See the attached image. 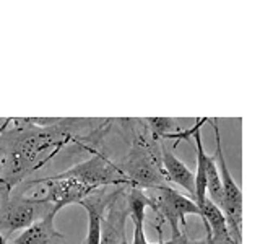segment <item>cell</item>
<instances>
[{"label": "cell", "mask_w": 260, "mask_h": 244, "mask_svg": "<svg viewBox=\"0 0 260 244\" xmlns=\"http://www.w3.org/2000/svg\"><path fill=\"white\" fill-rule=\"evenodd\" d=\"M117 168L125 176L130 187L137 189H158L166 186V177L161 166V153L158 143L148 142L145 135H134V146L128 157L119 163Z\"/></svg>", "instance_id": "cell-1"}, {"label": "cell", "mask_w": 260, "mask_h": 244, "mask_svg": "<svg viewBox=\"0 0 260 244\" xmlns=\"http://www.w3.org/2000/svg\"><path fill=\"white\" fill-rule=\"evenodd\" d=\"M211 126L215 130V140H216V168L219 173V181H221V191H223V215L226 218L230 234L234 241V244H241L242 241V192L239 186L236 184L234 177L231 174L230 168L226 165V158L221 146V135L216 124V119H210Z\"/></svg>", "instance_id": "cell-2"}, {"label": "cell", "mask_w": 260, "mask_h": 244, "mask_svg": "<svg viewBox=\"0 0 260 244\" xmlns=\"http://www.w3.org/2000/svg\"><path fill=\"white\" fill-rule=\"evenodd\" d=\"M55 177H69L75 179L77 182L83 184L86 189L96 191L100 187L117 186V187H130L125 176L117 168L116 163H112L101 153L94 155L88 161L78 163L70 169H65L62 173L55 174Z\"/></svg>", "instance_id": "cell-3"}, {"label": "cell", "mask_w": 260, "mask_h": 244, "mask_svg": "<svg viewBox=\"0 0 260 244\" xmlns=\"http://www.w3.org/2000/svg\"><path fill=\"white\" fill-rule=\"evenodd\" d=\"M153 202V210L161 215L171 226V239L179 238L184 231H181L179 223H182L185 228V217L197 215L202 218V211L193 199H189L182 195L179 191L171 189V187H158V189H150V194H146Z\"/></svg>", "instance_id": "cell-4"}, {"label": "cell", "mask_w": 260, "mask_h": 244, "mask_svg": "<svg viewBox=\"0 0 260 244\" xmlns=\"http://www.w3.org/2000/svg\"><path fill=\"white\" fill-rule=\"evenodd\" d=\"M49 203L36 199H13L7 200L0 207V236L7 239L12 233L18 230H26L35 222H38V215L43 218L47 211H51Z\"/></svg>", "instance_id": "cell-5"}, {"label": "cell", "mask_w": 260, "mask_h": 244, "mask_svg": "<svg viewBox=\"0 0 260 244\" xmlns=\"http://www.w3.org/2000/svg\"><path fill=\"white\" fill-rule=\"evenodd\" d=\"M32 184H46V194L43 197H38L41 202L49 203L54 214H57L65 205H72V203H78L88 197L91 191L86 189L83 184L77 182L75 179L69 177H46L38 179Z\"/></svg>", "instance_id": "cell-6"}, {"label": "cell", "mask_w": 260, "mask_h": 244, "mask_svg": "<svg viewBox=\"0 0 260 244\" xmlns=\"http://www.w3.org/2000/svg\"><path fill=\"white\" fill-rule=\"evenodd\" d=\"M55 215L54 211L47 214L35 222L10 244H67V238L55 228Z\"/></svg>", "instance_id": "cell-7"}, {"label": "cell", "mask_w": 260, "mask_h": 244, "mask_svg": "<svg viewBox=\"0 0 260 244\" xmlns=\"http://www.w3.org/2000/svg\"><path fill=\"white\" fill-rule=\"evenodd\" d=\"M122 194L124 189H120L119 194L109 203L108 215L103 218V230H101V241L100 244H120L122 236L125 234V220H127V202H122Z\"/></svg>", "instance_id": "cell-8"}, {"label": "cell", "mask_w": 260, "mask_h": 244, "mask_svg": "<svg viewBox=\"0 0 260 244\" xmlns=\"http://www.w3.org/2000/svg\"><path fill=\"white\" fill-rule=\"evenodd\" d=\"M148 207L150 208L153 207V202L143 192V189L130 187L127 197V211L134 223V236H132V242L128 244H148L145 234V210Z\"/></svg>", "instance_id": "cell-9"}, {"label": "cell", "mask_w": 260, "mask_h": 244, "mask_svg": "<svg viewBox=\"0 0 260 244\" xmlns=\"http://www.w3.org/2000/svg\"><path fill=\"white\" fill-rule=\"evenodd\" d=\"M161 166H162V173H165L166 181H173L177 186H181L182 189H185L192 195L195 194V186H193V173L187 168L184 163L179 160L173 150H169L168 146L162 145L161 146Z\"/></svg>", "instance_id": "cell-10"}, {"label": "cell", "mask_w": 260, "mask_h": 244, "mask_svg": "<svg viewBox=\"0 0 260 244\" xmlns=\"http://www.w3.org/2000/svg\"><path fill=\"white\" fill-rule=\"evenodd\" d=\"M145 120L148 122L154 140H156V138H168L169 135L179 134L184 130V129L181 130V126L177 124V120L169 119V117H148Z\"/></svg>", "instance_id": "cell-11"}, {"label": "cell", "mask_w": 260, "mask_h": 244, "mask_svg": "<svg viewBox=\"0 0 260 244\" xmlns=\"http://www.w3.org/2000/svg\"><path fill=\"white\" fill-rule=\"evenodd\" d=\"M168 244H207V239H197V241H193V239H189L185 236V233H182L179 238L176 239H169Z\"/></svg>", "instance_id": "cell-12"}, {"label": "cell", "mask_w": 260, "mask_h": 244, "mask_svg": "<svg viewBox=\"0 0 260 244\" xmlns=\"http://www.w3.org/2000/svg\"><path fill=\"white\" fill-rule=\"evenodd\" d=\"M4 150L0 148V177H2V173H4Z\"/></svg>", "instance_id": "cell-13"}, {"label": "cell", "mask_w": 260, "mask_h": 244, "mask_svg": "<svg viewBox=\"0 0 260 244\" xmlns=\"http://www.w3.org/2000/svg\"><path fill=\"white\" fill-rule=\"evenodd\" d=\"M10 122H12V119H7V120L4 122V124H2V126H0V135H2V134H4V130H5V129L8 127V124H10Z\"/></svg>", "instance_id": "cell-14"}, {"label": "cell", "mask_w": 260, "mask_h": 244, "mask_svg": "<svg viewBox=\"0 0 260 244\" xmlns=\"http://www.w3.org/2000/svg\"><path fill=\"white\" fill-rule=\"evenodd\" d=\"M120 244H128V241L125 239V234H124V236H122V241H120Z\"/></svg>", "instance_id": "cell-15"}, {"label": "cell", "mask_w": 260, "mask_h": 244, "mask_svg": "<svg viewBox=\"0 0 260 244\" xmlns=\"http://www.w3.org/2000/svg\"><path fill=\"white\" fill-rule=\"evenodd\" d=\"M150 244V242H148ZM154 244H168V241H162V239H159V242H154Z\"/></svg>", "instance_id": "cell-16"}, {"label": "cell", "mask_w": 260, "mask_h": 244, "mask_svg": "<svg viewBox=\"0 0 260 244\" xmlns=\"http://www.w3.org/2000/svg\"><path fill=\"white\" fill-rule=\"evenodd\" d=\"M0 244H5V241L2 239V236H0Z\"/></svg>", "instance_id": "cell-17"}]
</instances>
